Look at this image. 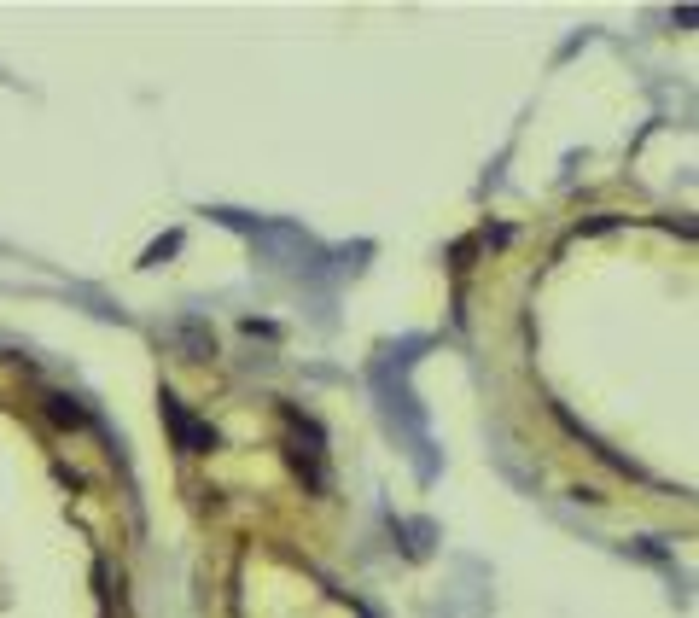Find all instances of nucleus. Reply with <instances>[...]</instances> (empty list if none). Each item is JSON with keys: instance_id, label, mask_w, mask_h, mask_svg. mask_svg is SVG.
<instances>
[{"instance_id": "obj_1", "label": "nucleus", "mask_w": 699, "mask_h": 618, "mask_svg": "<svg viewBox=\"0 0 699 618\" xmlns=\"http://www.w3.org/2000/svg\"><path fill=\"white\" fill-rule=\"evenodd\" d=\"M286 420V467L309 496H333V473H327V449H321V426L303 409H280Z\"/></svg>"}, {"instance_id": "obj_2", "label": "nucleus", "mask_w": 699, "mask_h": 618, "mask_svg": "<svg viewBox=\"0 0 699 618\" xmlns=\"http://www.w3.org/2000/svg\"><path fill=\"white\" fill-rule=\"evenodd\" d=\"M158 409H164V426H169V438H175V449H187V455H210V449H216V426H204L181 397H169L164 391Z\"/></svg>"}, {"instance_id": "obj_3", "label": "nucleus", "mask_w": 699, "mask_h": 618, "mask_svg": "<svg viewBox=\"0 0 699 618\" xmlns=\"http://www.w3.org/2000/svg\"><path fill=\"white\" fill-rule=\"evenodd\" d=\"M47 414H53L59 426H82V420H88V414H82V403H76V397H47Z\"/></svg>"}]
</instances>
